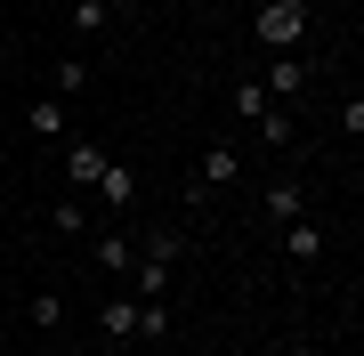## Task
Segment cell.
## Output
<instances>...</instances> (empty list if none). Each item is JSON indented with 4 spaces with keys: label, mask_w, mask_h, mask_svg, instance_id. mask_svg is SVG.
<instances>
[{
    "label": "cell",
    "mask_w": 364,
    "mask_h": 356,
    "mask_svg": "<svg viewBox=\"0 0 364 356\" xmlns=\"http://www.w3.org/2000/svg\"><path fill=\"white\" fill-rule=\"evenodd\" d=\"M227 106H235V114H243V122H259V114L275 106V97L259 90V73H251V81H235V97H227Z\"/></svg>",
    "instance_id": "cell-13"
},
{
    "label": "cell",
    "mask_w": 364,
    "mask_h": 356,
    "mask_svg": "<svg viewBox=\"0 0 364 356\" xmlns=\"http://www.w3.org/2000/svg\"><path fill=\"white\" fill-rule=\"evenodd\" d=\"M138 340H170V300H138Z\"/></svg>",
    "instance_id": "cell-14"
},
{
    "label": "cell",
    "mask_w": 364,
    "mask_h": 356,
    "mask_svg": "<svg viewBox=\"0 0 364 356\" xmlns=\"http://www.w3.org/2000/svg\"><path fill=\"white\" fill-rule=\"evenodd\" d=\"M105 9H130V0H105Z\"/></svg>",
    "instance_id": "cell-20"
},
{
    "label": "cell",
    "mask_w": 364,
    "mask_h": 356,
    "mask_svg": "<svg viewBox=\"0 0 364 356\" xmlns=\"http://www.w3.org/2000/svg\"><path fill=\"white\" fill-rule=\"evenodd\" d=\"M90 90V57H65V65H57V97H81Z\"/></svg>",
    "instance_id": "cell-16"
},
{
    "label": "cell",
    "mask_w": 364,
    "mask_h": 356,
    "mask_svg": "<svg viewBox=\"0 0 364 356\" xmlns=\"http://www.w3.org/2000/svg\"><path fill=\"white\" fill-rule=\"evenodd\" d=\"M259 138H267V146H291V114L267 106V114H259Z\"/></svg>",
    "instance_id": "cell-18"
},
{
    "label": "cell",
    "mask_w": 364,
    "mask_h": 356,
    "mask_svg": "<svg viewBox=\"0 0 364 356\" xmlns=\"http://www.w3.org/2000/svg\"><path fill=\"white\" fill-rule=\"evenodd\" d=\"M105 162H114V154H105V146H97V138H73V146H65V186H73V195H90V186H97V171H105Z\"/></svg>",
    "instance_id": "cell-4"
},
{
    "label": "cell",
    "mask_w": 364,
    "mask_h": 356,
    "mask_svg": "<svg viewBox=\"0 0 364 356\" xmlns=\"http://www.w3.org/2000/svg\"><path fill=\"white\" fill-rule=\"evenodd\" d=\"M130 259H138V235H97V267H114V276H130Z\"/></svg>",
    "instance_id": "cell-10"
},
{
    "label": "cell",
    "mask_w": 364,
    "mask_h": 356,
    "mask_svg": "<svg viewBox=\"0 0 364 356\" xmlns=\"http://www.w3.org/2000/svg\"><path fill=\"white\" fill-rule=\"evenodd\" d=\"M267 219L275 227H284V219H308V186H299V178H275L267 186Z\"/></svg>",
    "instance_id": "cell-8"
},
{
    "label": "cell",
    "mask_w": 364,
    "mask_h": 356,
    "mask_svg": "<svg viewBox=\"0 0 364 356\" xmlns=\"http://www.w3.org/2000/svg\"><path fill=\"white\" fill-rule=\"evenodd\" d=\"M65 16H73L81 33H105V25H114V9H105V0H65Z\"/></svg>",
    "instance_id": "cell-15"
},
{
    "label": "cell",
    "mask_w": 364,
    "mask_h": 356,
    "mask_svg": "<svg viewBox=\"0 0 364 356\" xmlns=\"http://www.w3.org/2000/svg\"><path fill=\"white\" fill-rule=\"evenodd\" d=\"M259 90L275 97V106H291V97L308 90V57H299V49H275V57H267V73H259Z\"/></svg>",
    "instance_id": "cell-2"
},
{
    "label": "cell",
    "mask_w": 364,
    "mask_h": 356,
    "mask_svg": "<svg viewBox=\"0 0 364 356\" xmlns=\"http://www.w3.org/2000/svg\"><path fill=\"white\" fill-rule=\"evenodd\" d=\"M49 227H57V235H90V203H81V195H57L49 203Z\"/></svg>",
    "instance_id": "cell-9"
},
{
    "label": "cell",
    "mask_w": 364,
    "mask_h": 356,
    "mask_svg": "<svg viewBox=\"0 0 364 356\" xmlns=\"http://www.w3.org/2000/svg\"><path fill=\"white\" fill-rule=\"evenodd\" d=\"M97 332H105V340H138V291H105V300H97Z\"/></svg>",
    "instance_id": "cell-3"
},
{
    "label": "cell",
    "mask_w": 364,
    "mask_h": 356,
    "mask_svg": "<svg viewBox=\"0 0 364 356\" xmlns=\"http://www.w3.org/2000/svg\"><path fill=\"white\" fill-rule=\"evenodd\" d=\"M25 122H33V138H65V122H73V114H65V97H41Z\"/></svg>",
    "instance_id": "cell-11"
},
{
    "label": "cell",
    "mask_w": 364,
    "mask_h": 356,
    "mask_svg": "<svg viewBox=\"0 0 364 356\" xmlns=\"http://www.w3.org/2000/svg\"><path fill=\"white\" fill-rule=\"evenodd\" d=\"M90 195L105 203V211H130V203H138V171H130V162H105V171H97V186H90Z\"/></svg>",
    "instance_id": "cell-5"
},
{
    "label": "cell",
    "mask_w": 364,
    "mask_h": 356,
    "mask_svg": "<svg viewBox=\"0 0 364 356\" xmlns=\"http://www.w3.org/2000/svg\"><path fill=\"white\" fill-rule=\"evenodd\" d=\"M251 41H259V49H299V41H308V0H267V9L251 16Z\"/></svg>",
    "instance_id": "cell-1"
},
{
    "label": "cell",
    "mask_w": 364,
    "mask_h": 356,
    "mask_svg": "<svg viewBox=\"0 0 364 356\" xmlns=\"http://www.w3.org/2000/svg\"><path fill=\"white\" fill-rule=\"evenodd\" d=\"M324 219H284V251H291V259H324Z\"/></svg>",
    "instance_id": "cell-6"
},
{
    "label": "cell",
    "mask_w": 364,
    "mask_h": 356,
    "mask_svg": "<svg viewBox=\"0 0 364 356\" xmlns=\"http://www.w3.org/2000/svg\"><path fill=\"white\" fill-rule=\"evenodd\" d=\"M0 203H9V171H0Z\"/></svg>",
    "instance_id": "cell-19"
},
{
    "label": "cell",
    "mask_w": 364,
    "mask_h": 356,
    "mask_svg": "<svg viewBox=\"0 0 364 356\" xmlns=\"http://www.w3.org/2000/svg\"><path fill=\"white\" fill-rule=\"evenodd\" d=\"M130 284H138V300H170V259L138 251V259H130Z\"/></svg>",
    "instance_id": "cell-7"
},
{
    "label": "cell",
    "mask_w": 364,
    "mask_h": 356,
    "mask_svg": "<svg viewBox=\"0 0 364 356\" xmlns=\"http://www.w3.org/2000/svg\"><path fill=\"white\" fill-rule=\"evenodd\" d=\"M235 171H243V162H235V146H210V154L195 162V178H203V186H227Z\"/></svg>",
    "instance_id": "cell-12"
},
{
    "label": "cell",
    "mask_w": 364,
    "mask_h": 356,
    "mask_svg": "<svg viewBox=\"0 0 364 356\" xmlns=\"http://www.w3.org/2000/svg\"><path fill=\"white\" fill-rule=\"evenodd\" d=\"M25 316H33V324H41V332H57V324H65V300H57V291H41V300H33V308H25Z\"/></svg>",
    "instance_id": "cell-17"
}]
</instances>
